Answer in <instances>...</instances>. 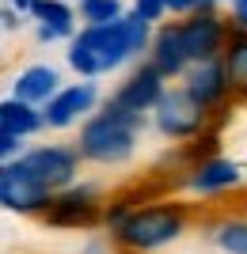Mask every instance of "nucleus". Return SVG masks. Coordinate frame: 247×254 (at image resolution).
<instances>
[{
    "mask_svg": "<svg viewBox=\"0 0 247 254\" xmlns=\"http://www.w3.org/2000/svg\"><path fill=\"white\" fill-rule=\"evenodd\" d=\"M54 197L57 193L34 179L23 159H11L0 167V201L8 212H50Z\"/></svg>",
    "mask_w": 247,
    "mask_h": 254,
    "instance_id": "nucleus-4",
    "label": "nucleus"
},
{
    "mask_svg": "<svg viewBox=\"0 0 247 254\" xmlns=\"http://www.w3.org/2000/svg\"><path fill=\"white\" fill-rule=\"evenodd\" d=\"M133 11H137L141 19H149V23H156L167 11V0H133Z\"/></svg>",
    "mask_w": 247,
    "mask_h": 254,
    "instance_id": "nucleus-21",
    "label": "nucleus"
},
{
    "mask_svg": "<svg viewBox=\"0 0 247 254\" xmlns=\"http://www.w3.org/2000/svg\"><path fill=\"white\" fill-rule=\"evenodd\" d=\"M240 163H232V159H202L198 167H190V175H186V186H190L194 193H202V197H209V193H225L232 190V186H240Z\"/></svg>",
    "mask_w": 247,
    "mask_h": 254,
    "instance_id": "nucleus-13",
    "label": "nucleus"
},
{
    "mask_svg": "<svg viewBox=\"0 0 247 254\" xmlns=\"http://www.w3.org/2000/svg\"><path fill=\"white\" fill-rule=\"evenodd\" d=\"M164 76L152 68V64H141V68H133L129 72L126 84H118V91L110 95V103H118L122 110H129V114H149V110H156L164 99Z\"/></svg>",
    "mask_w": 247,
    "mask_h": 254,
    "instance_id": "nucleus-8",
    "label": "nucleus"
},
{
    "mask_svg": "<svg viewBox=\"0 0 247 254\" xmlns=\"http://www.w3.org/2000/svg\"><path fill=\"white\" fill-rule=\"evenodd\" d=\"M205 118H209V110L198 106L183 87H167L164 99H160V106L152 110V122H156V129H160L167 140L198 137V133L205 129Z\"/></svg>",
    "mask_w": 247,
    "mask_h": 254,
    "instance_id": "nucleus-5",
    "label": "nucleus"
},
{
    "mask_svg": "<svg viewBox=\"0 0 247 254\" xmlns=\"http://www.w3.org/2000/svg\"><path fill=\"white\" fill-rule=\"evenodd\" d=\"M209 243L221 247L225 254H247V212H225V216H217L209 228Z\"/></svg>",
    "mask_w": 247,
    "mask_h": 254,
    "instance_id": "nucleus-16",
    "label": "nucleus"
},
{
    "mask_svg": "<svg viewBox=\"0 0 247 254\" xmlns=\"http://www.w3.org/2000/svg\"><path fill=\"white\" fill-rule=\"evenodd\" d=\"M8 4H11V8H19V11H31L34 0H8Z\"/></svg>",
    "mask_w": 247,
    "mask_h": 254,
    "instance_id": "nucleus-25",
    "label": "nucleus"
},
{
    "mask_svg": "<svg viewBox=\"0 0 247 254\" xmlns=\"http://www.w3.org/2000/svg\"><path fill=\"white\" fill-rule=\"evenodd\" d=\"M46 126V118L38 106L31 103H19V99H4L0 103V129L4 133H11V137H31V133H38V129Z\"/></svg>",
    "mask_w": 247,
    "mask_h": 254,
    "instance_id": "nucleus-17",
    "label": "nucleus"
},
{
    "mask_svg": "<svg viewBox=\"0 0 247 254\" xmlns=\"http://www.w3.org/2000/svg\"><path fill=\"white\" fill-rule=\"evenodd\" d=\"M126 57H133V50H129V38H126V27H122V23L84 27V31L69 42V64H73L84 80L118 68Z\"/></svg>",
    "mask_w": 247,
    "mask_h": 254,
    "instance_id": "nucleus-3",
    "label": "nucleus"
},
{
    "mask_svg": "<svg viewBox=\"0 0 247 254\" xmlns=\"http://www.w3.org/2000/svg\"><path fill=\"white\" fill-rule=\"evenodd\" d=\"M19 23H23V11L11 8V4H4V31H15Z\"/></svg>",
    "mask_w": 247,
    "mask_h": 254,
    "instance_id": "nucleus-24",
    "label": "nucleus"
},
{
    "mask_svg": "<svg viewBox=\"0 0 247 254\" xmlns=\"http://www.w3.org/2000/svg\"><path fill=\"white\" fill-rule=\"evenodd\" d=\"M232 31H247V0H232Z\"/></svg>",
    "mask_w": 247,
    "mask_h": 254,
    "instance_id": "nucleus-23",
    "label": "nucleus"
},
{
    "mask_svg": "<svg viewBox=\"0 0 247 254\" xmlns=\"http://www.w3.org/2000/svg\"><path fill=\"white\" fill-rule=\"evenodd\" d=\"M99 216V201H95V186H69L54 197L46 220L57 224V228H80V224H91Z\"/></svg>",
    "mask_w": 247,
    "mask_h": 254,
    "instance_id": "nucleus-11",
    "label": "nucleus"
},
{
    "mask_svg": "<svg viewBox=\"0 0 247 254\" xmlns=\"http://www.w3.org/2000/svg\"><path fill=\"white\" fill-rule=\"evenodd\" d=\"M225 68H228V84H232V95L247 99V31H232L225 46Z\"/></svg>",
    "mask_w": 247,
    "mask_h": 254,
    "instance_id": "nucleus-18",
    "label": "nucleus"
},
{
    "mask_svg": "<svg viewBox=\"0 0 247 254\" xmlns=\"http://www.w3.org/2000/svg\"><path fill=\"white\" fill-rule=\"evenodd\" d=\"M179 31H183V42H186V57L190 64H202V61H217V57H225V46L232 38L228 31V23L217 15V11H198L190 19L179 23Z\"/></svg>",
    "mask_w": 247,
    "mask_h": 254,
    "instance_id": "nucleus-7",
    "label": "nucleus"
},
{
    "mask_svg": "<svg viewBox=\"0 0 247 254\" xmlns=\"http://www.w3.org/2000/svg\"><path fill=\"white\" fill-rule=\"evenodd\" d=\"M95 99H99V91H95V84H91V80L61 87V91H57V95L42 106L46 126H50V129H69L80 114H87V110L95 106Z\"/></svg>",
    "mask_w": 247,
    "mask_h": 254,
    "instance_id": "nucleus-10",
    "label": "nucleus"
},
{
    "mask_svg": "<svg viewBox=\"0 0 247 254\" xmlns=\"http://www.w3.org/2000/svg\"><path fill=\"white\" fill-rule=\"evenodd\" d=\"M11 91H15L11 99H19V103L46 106L57 91H61V80H57V72L50 68V64H31V68H23V72L15 76Z\"/></svg>",
    "mask_w": 247,
    "mask_h": 254,
    "instance_id": "nucleus-15",
    "label": "nucleus"
},
{
    "mask_svg": "<svg viewBox=\"0 0 247 254\" xmlns=\"http://www.w3.org/2000/svg\"><path fill=\"white\" fill-rule=\"evenodd\" d=\"M122 0H80V19L84 27H110L122 23Z\"/></svg>",
    "mask_w": 247,
    "mask_h": 254,
    "instance_id": "nucleus-19",
    "label": "nucleus"
},
{
    "mask_svg": "<svg viewBox=\"0 0 247 254\" xmlns=\"http://www.w3.org/2000/svg\"><path fill=\"white\" fill-rule=\"evenodd\" d=\"M27 15L38 23V38L42 42H57V38L73 42L76 38V11L65 0H34Z\"/></svg>",
    "mask_w": 247,
    "mask_h": 254,
    "instance_id": "nucleus-14",
    "label": "nucleus"
},
{
    "mask_svg": "<svg viewBox=\"0 0 247 254\" xmlns=\"http://www.w3.org/2000/svg\"><path fill=\"white\" fill-rule=\"evenodd\" d=\"M76 4H80V0H76Z\"/></svg>",
    "mask_w": 247,
    "mask_h": 254,
    "instance_id": "nucleus-26",
    "label": "nucleus"
},
{
    "mask_svg": "<svg viewBox=\"0 0 247 254\" xmlns=\"http://www.w3.org/2000/svg\"><path fill=\"white\" fill-rule=\"evenodd\" d=\"M183 91H186V95H190L198 106H205V110L221 106L228 95H232V84H228L225 61L217 57V61L190 64V68H186V76H183Z\"/></svg>",
    "mask_w": 247,
    "mask_h": 254,
    "instance_id": "nucleus-9",
    "label": "nucleus"
},
{
    "mask_svg": "<svg viewBox=\"0 0 247 254\" xmlns=\"http://www.w3.org/2000/svg\"><path fill=\"white\" fill-rule=\"evenodd\" d=\"M183 232L186 212L179 205H145V209H129V216L114 228V239L133 254H149L175 243Z\"/></svg>",
    "mask_w": 247,
    "mask_h": 254,
    "instance_id": "nucleus-2",
    "label": "nucleus"
},
{
    "mask_svg": "<svg viewBox=\"0 0 247 254\" xmlns=\"http://www.w3.org/2000/svg\"><path fill=\"white\" fill-rule=\"evenodd\" d=\"M0 152H4V163H11V159H15V152L23 156V140L11 137V133H0Z\"/></svg>",
    "mask_w": 247,
    "mask_h": 254,
    "instance_id": "nucleus-22",
    "label": "nucleus"
},
{
    "mask_svg": "<svg viewBox=\"0 0 247 254\" xmlns=\"http://www.w3.org/2000/svg\"><path fill=\"white\" fill-rule=\"evenodd\" d=\"M23 163L38 182H46L54 193L76 186V171H80V152L65 148V144H38V148L23 152Z\"/></svg>",
    "mask_w": 247,
    "mask_h": 254,
    "instance_id": "nucleus-6",
    "label": "nucleus"
},
{
    "mask_svg": "<svg viewBox=\"0 0 247 254\" xmlns=\"http://www.w3.org/2000/svg\"><path fill=\"white\" fill-rule=\"evenodd\" d=\"M149 64L164 76V80H171V76H186L190 57H186V42H183L179 23H167V27L156 31V38H152V61Z\"/></svg>",
    "mask_w": 247,
    "mask_h": 254,
    "instance_id": "nucleus-12",
    "label": "nucleus"
},
{
    "mask_svg": "<svg viewBox=\"0 0 247 254\" xmlns=\"http://www.w3.org/2000/svg\"><path fill=\"white\" fill-rule=\"evenodd\" d=\"M141 129H145V114H129L107 99L103 110L84 122L76 152H80V159H91V163H126L137 148Z\"/></svg>",
    "mask_w": 247,
    "mask_h": 254,
    "instance_id": "nucleus-1",
    "label": "nucleus"
},
{
    "mask_svg": "<svg viewBox=\"0 0 247 254\" xmlns=\"http://www.w3.org/2000/svg\"><path fill=\"white\" fill-rule=\"evenodd\" d=\"M217 0H167V11H175V15H198V11H213Z\"/></svg>",
    "mask_w": 247,
    "mask_h": 254,
    "instance_id": "nucleus-20",
    "label": "nucleus"
}]
</instances>
